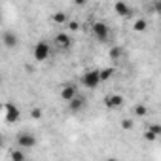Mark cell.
<instances>
[{"mask_svg":"<svg viewBox=\"0 0 161 161\" xmlns=\"http://www.w3.org/2000/svg\"><path fill=\"white\" fill-rule=\"evenodd\" d=\"M17 144L21 150H29V148H34L36 146V136L32 133H19L17 135Z\"/></svg>","mask_w":161,"mask_h":161,"instance_id":"obj_3","label":"cell"},{"mask_svg":"<svg viewBox=\"0 0 161 161\" xmlns=\"http://www.w3.org/2000/svg\"><path fill=\"white\" fill-rule=\"evenodd\" d=\"M31 116H32L34 119H40V118L44 116V112H42V108H38V106H34V108L31 110Z\"/></svg>","mask_w":161,"mask_h":161,"instance_id":"obj_18","label":"cell"},{"mask_svg":"<svg viewBox=\"0 0 161 161\" xmlns=\"http://www.w3.org/2000/svg\"><path fill=\"white\" fill-rule=\"evenodd\" d=\"M82 84L87 87V89H95L99 84H101V78H99V70L93 68V70H87L82 74Z\"/></svg>","mask_w":161,"mask_h":161,"instance_id":"obj_1","label":"cell"},{"mask_svg":"<svg viewBox=\"0 0 161 161\" xmlns=\"http://www.w3.org/2000/svg\"><path fill=\"white\" fill-rule=\"evenodd\" d=\"M10 157H12V161H27L25 150H21V148H17V150H12V152H10Z\"/></svg>","mask_w":161,"mask_h":161,"instance_id":"obj_13","label":"cell"},{"mask_svg":"<svg viewBox=\"0 0 161 161\" xmlns=\"http://www.w3.org/2000/svg\"><path fill=\"white\" fill-rule=\"evenodd\" d=\"M106 161H119V159H116V157H108Z\"/></svg>","mask_w":161,"mask_h":161,"instance_id":"obj_24","label":"cell"},{"mask_svg":"<svg viewBox=\"0 0 161 161\" xmlns=\"http://www.w3.org/2000/svg\"><path fill=\"white\" fill-rule=\"evenodd\" d=\"M144 138H146V140H150V142H153V140H155L157 136H155V135H153V133H152V131L148 129V131H144Z\"/></svg>","mask_w":161,"mask_h":161,"instance_id":"obj_21","label":"cell"},{"mask_svg":"<svg viewBox=\"0 0 161 161\" xmlns=\"http://www.w3.org/2000/svg\"><path fill=\"white\" fill-rule=\"evenodd\" d=\"M114 74H116V68H114V66H108V68L99 70V78H101V82H106V80H110Z\"/></svg>","mask_w":161,"mask_h":161,"instance_id":"obj_12","label":"cell"},{"mask_svg":"<svg viewBox=\"0 0 161 161\" xmlns=\"http://www.w3.org/2000/svg\"><path fill=\"white\" fill-rule=\"evenodd\" d=\"M93 34L99 42H108L110 38V27L104 23V21H97L93 23Z\"/></svg>","mask_w":161,"mask_h":161,"instance_id":"obj_2","label":"cell"},{"mask_svg":"<svg viewBox=\"0 0 161 161\" xmlns=\"http://www.w3.org/2000/svg\"><path fill=\"white\" fill-rule=\"evenodd\" d=\"M19 116H21L19 108H17L14 103H8V104H6V121H8V123H15V121L19 119Z\"/></svg>","mask_w":161,"mask_h":161,"instance_id":"obj_7","label":"cell"},{"mask_svg":"<svg viewBox=\"0 0 161 161\" xmlns=\"http://www.w3.org/2000/svg\"><path fill=\"white\" fill-rule=\"evenodd\" d=\"M114 12L118 14V15H123V17H129L131 14H133V8H129L125 2H116L114 4Z\"/></svg>","mask_w":161,"mask_h":161,"instance_id":"obj_11","label":"cell"},{"mask_svg":"<svg viewBox=\"0 0 161 161\" xmlns=\"http://www.w3.org/2000/svg\"><path fill=\"white\" fill-rule=\"evenodd\" d=\"M133 125H135V123H133V121H131L129 118H125V119H121V127H123L125 131H131V129H133Z\"/></svg>","mask_w":161,"mask_h":161,"instance_id":"obj_19","label":"cell"},{"mask_svg":"<svg viewBox=\"0 0 161 161\" xmlns=\"http://www.w3.org/2000/svg\"><path fill=\"white\" fill-rule=\"evenodd\" d=\"M146 29H148V21L146 19H136L135 25H133V31H136V32H144Z\"/></svg>","mask_w":161,"mask_h":161,"instance_id":"obj_14","label":"cell"},{"mask_svg":"<svg viewBox=\"0 0 161 161\" xmlns=\"http://www.w3.org/2000/svg\"><path fill=\"white\" fill-rule=\"evenodd\" d=\"M66 23H68V29L70 31H78L80 29V23L78 21H66Z\"/></svg>","mask_w":161,"mask_h":161,"instance_id":"obj_22","label":"cell"},{"mask_svg":"<svg viewBox=\"0 0 161 161\" xmlns=\"http://www.w3.org/2000/svg\"><path fill=\"white\" fill-rule=\"evenodd\" d=\"M121 53H123V49H121L119 46H112V47H110V59L118 61V59L121 57Z\"/></svg>","mask_w":161,"mask_h":161,"instance_id":"obj_17","label":"cell"},{"mask_svg":"<svg viewBox=\"0 0 161 161\" xmlns=\"http://www.w3.org/2000/svg\"><path fill=\"white\" fill-rule=\"evenodd\" d=\"M0 84H2V76H0Z\"/></svg>","mask_w":161,"mask_h":161,"instance_id":"obj_25","label":"cell"},{"mask_svg":"<svg viewBox=\"0 0 161 161\" xmlns=\"http://www.w3.org/2000/svg\"><path fill=\"white\" fill-rule=\"evenodd\" d=\"M87 104V101L82 97V95H76L72 101H68V110L70 112H80V110H84Z\"/></svg>","mask_w":161,"mask_h":161,"instance_id":"obj_8","label":"cell"},{"mask_svg":"<svg viewBox=\"0 0 161 161\" xmlns=\"http://www.w3.org/2000/svg\"><path fill=\"white\" fill-rule=\"evenodd\" d=\"M78 95V87L74 86V84H68V86H64L63 89H61V97L68 103V101H72L74 97Z\"/></svg>","mask_w":161,"mask_h":161,"instance_id":"obj_10","label":"cell"},{"mask_svg":"<svg viewBox=\"0 0 161 161\" xmlns=\"http://www.w3.org/2000/svg\"><path fill=\"white\" fill-rule=\"evenodd\" d=\"M4 146V138H2V135H0V148Z\"/></svg>","mask_w":161,"mask_h":161,"instance_id":"obj_23","label":"cell"},{"mask_svg":"<svg viewBox=\"0 0 161 161\" xmlns=\"http://www.w3.org/2000/svg\"><path fill=\"white\" fill-rule=\"evenodd\" d=\"M104 106L106 108H110V110H118V108H121L123 106V97L121 95H108L106 99H104Z\"/></svg>","mask_w":161,"mask_h":161,"instance_id":"obj_6","label":"cell"},{"mask_svg":"<svg viewBox=\"0 0 161 161\" xmlns=\"http://www.w3.org/2000/svg\"><path fill=\"white\" fill-rule=\"evenodd\" d=\"M133 110H135V116H136V118H146V116H148V108H146L144 104H135Z\"/></svg>","mask_w":161,"mask_h":161,"instance_id":"obj_16","label":"cell"},{"mask_svg":"<svg viewBox=\"0 0 161 161\" xmlns=\"http://www.w3.org/2000/svg\"><path fill=\"white\" fill-rule=\"evenodd\" d=\"M51 19H53V23H59V25L68 21V17H66V14H64V12H55V14L51 15Z\"/></svg>","mask_w":161,"mask_h":161,"instance_id":"obj_15","label":"cell"},{"mask_svg":"<svg viewBox=\"0 0 161 161\" xmlns=\"http://www.w3.org/2000/svg\"><path fill=\"white\" fill-rule=\"evenodd\" d=\"M2 44L8 47V49H15L19 46V38L14 31H4L2 32Z\"/></svg>","mask_w":161,"mask_h":161,"instance_id":"obj_5","label":"cell"},{"mask_svg":"<svg viewBox=\"0 0 161 161\" xmlns=\"http://www.w3.org/2000/svg\"><path fill=\"white\" fill-rule=\"evenodd\" d=\"M55 46H57V47H61V49H68V47L72 46V40H70V36H68V34L59 32V34L55 36Z\"/></svg>","mask_w":161,"mask_h":161,"instance_id":"obj_9","label":"cell"},{"mask_svg":"<svg viewBox=\"0 0 161 161\" xmlns=\"http://www.w3.org/2000/svg\"><path fill=\"white\" fill-rule=\"evenodd\" d=\"M150 131L155 135V136H159L161 135V125H157V123H153V125H150Z\"/></svg>","mask_w":161,"mask_h":161,"instance_id":"obj_20","label":"cell"},{"mask_svg":"<svg viewBox=\"0 0 161 161\" xmlns=\"http://www.w3.org/2000/svg\"><path fill=\"white\" fill-rule=\"evenodd\" d=\"M49 57V44L40 40L36 46H34V59L36 61H46Z\"/></svg>","mask_w":161,"mask_h":161,"instance_id":"obj_4","label":"cell"}]
</instances>
